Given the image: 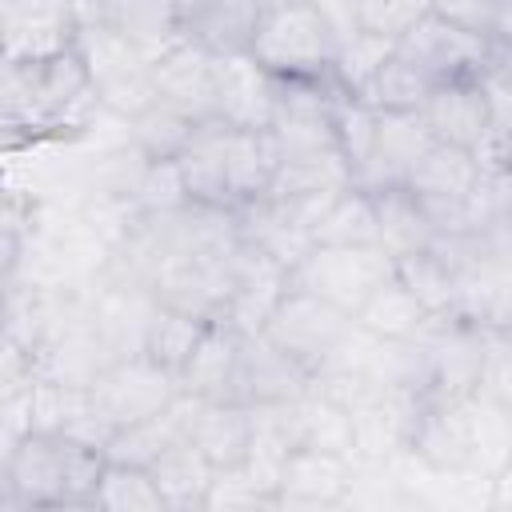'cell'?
Listing matches in <instances>:
<instances>
[{
	"label": "cell",
	"instance_id": "33",
	"mask_svg": "<svg viewBox=\"0 0 512 512\" xmlns=\"http://www.w3.org/2000/svg\"><path fill=\"white\" fill-rule=\"evenodd\" d=\"M204 508H276V488L248 464L216 468L204 492Z\"/></svg>",
	"mask_w": 512,
	"mask_h": 512
},
{
	"label": "cell",
	"instance_id": "25",
	"mask_svg": "<svg viewBox=\"0 0 512 512\" xmlns=\"http://www.w3.org/2000/svg\"><path fill=\"white\" fill-rule=\"evenodd\" d=\"M308 244H380L368 188L348 184L332 192L308 228Z\"/></svg>",
	"mask_w": 512,
	"mask_h": 512
},
{
	"label": "cell",
	"instance_id": "21",
	"mask_svg": "<svg viewBox=\"0 0 512 512\" xmlns=\"http://www.w3.org/2000/svg\"><path fill=\"white\" fill-rule=\"evenodd\" d=\"M188 412H192V396L176 392L172 404H164L160 412L144 416V420H132V424H120L112 428L108 444L100 448L104 460H120V464H140V468H152L172 444H180L188 436Z\"/></svg>",
	"mask_w": 512,
	"mask_h": 512
},
{
	"label": "cell",
	"instance_id": "6",
	"mask_svg": "<svg viewBox=\"0 0 512 512\" xmlns=\"http://www.w3.org/2000/svg\"><path fill=\"white\" fill-rule=\"evenodd\" d=\"M416 116L424 120L432 140L476 152V160L488 172L504 168L508 132L496 128V116H492V104H488V92H484L480 76H456V80L436 84L424 96V104L416 108Z\"/></svg>",
	"mask_w": 512,
	"mask_h": 512
},
{
	"label": "cell",
	"instance_id": "5",
	"mask_svg": "<svg viewBox=\"0 0 512 512\" xmlns=\"http://www.w3.org/2000/svg\"><path fill=\"white\" fill-rule=\"evenodd\" d=\"M392 276L396 260L380 244H308L288 264L292 288H304L348 316H356L360 304Z\"/></svg>",
	"mask_w": 512,
	"mask_h": 512
},
{
	"label": "cell",
	"instance_id": "18",
	"mask_svg": "<svg viewBox=\"0 0 512 512\" xmlns=\"http://www.w3.org/2000/svg\"><path fill=\"white\" fill-rule=\"evenodd\" d=\"M428 144H432V136L416 112H380L376 108V140H372V152H368L356 184L368 192L404 184Z\"/></svg>",
	"mask_w": 512,
	"mask_h": 512
},
{
	"label": "cell",
	"instance_id": "1",
	"mask_svg": "<svg viewBox=\"0 0 512 512\" xmlns=\"http://www.w3.org/2000/svg\"><path fill=\"white\" fill-rule=\"evenodd\" d=\"M192 204L236 212L268 192L276 172V140L268 128H232L200 120L176 156Z\"/></svg>",
	"mask_w": 512,
	"mask_h": 512
},
{
	"label": "cell",
	"instance_id": "14",
	"mask_svg": "<svg viewBox=\"0 0 512 512\" xmlns=\"http://www.w3.org/2000/svg\"><path fill=\"white\" fill-rule=\"evenodd\" d=\"M308 384H312L308 368H300L292 356H284L260 332H244L240 360H236V380H232V400L236 404H248V408L292 404L296 396L308 392Z\"/></svg>",
	"mask_w": 512,
	"mask_h": 512
},
{
	"label": "cell",
	"instance_id": "28",
	"mask_svg": "<svg viewBox=\"0 0 512 512\" xmlns=\"http://www.w3.org/2000/svg\"><path fill=\"white\" fill-rule=\"evenodd\" d=\"M396 280H400L436 320H452V296H456L452 264H448L436 248H424V252H412V256H396Z\"/></svg>",
	"mask_w": 512,
	"mask_h": 512
},
{
	"label": "cell",
	"instance_id": "2",
	"mask_svg": "<svg viewBox=\"0 0 512 512\" xmlns=\"http://www.w3.org/2000/svg\"><path fill=\"white\" fill-rule=\"evenodd\" d=\"M104 452L56 428H24L4 456V504L92 508Z\"/></svg>",
	"mask_w": 512,
	"mask_h": 512
},
{
	"label": "cell",
	"instance_id": "11",
	"mask_svg": "<svg viewBox=\"0 0 512 512\" xmlns=\"http://www.w3.org/2000/svg\"><path fill=\"white\" fill-rule=\"evenodd\" d=\"M80 4L76 0H8L0 16V56L8 64H32L76 48Z\"/></svg>",
	"mask_w": 512,
	"mask_h": 512
},
{
	"label": "cell",
	"instance_id": "12",
	"mask_svg": "<svg viewBox=\"0 0 512 512\" xmlns=\"http://www.w3.org/2000/svg\"><path fill=\"white\" fill-rule=\"evenodd\" d=\"M356 460L292 444L276 468V508H340L352 500Z\"/></svg>",
	"mask_w": 512,
	"mask_h": 512
},
{
	"label": "cell",
	"instance_id": "9",
	"mask_svg": "<svg viewBox=\"0 0 512 512\" xmlns=\"http://www.w3.org/2000/svg\"><path fill=\"white\" fill-rule=\"evenodd\" d=\"M392 52L400 60H408L420 76H428L432 84L456 80V76H480L496 56H508V44H492L444 16H436L432 8L392 44Z\"/></svg>",
	"mask_w": 512,
	"mask_h": 512
},
{
	"label": "cell",
	"instance_id": "37",
	"mask_svg": "<svg viewBox=\"0 0 512 512\" xmlns=\"http://www.w3.org/2000/svg\"><path fill=\"white\" fill-rule=\"evenodd\" d=\"M4 8H8V0H0V16H4Z\"/></svg>",
	"mask_w": 512,
	"mask_h": 512
},
{
	"label": "cell",
	"instance_id": "13",
	"mask_svg": "<svg viewBox=\"0 0 512 512\" xmlns=\"http://www.w3.org/2000/svg\"><path fill=\"white\" fill-rule=\"evenodd\" d=\"M212 64H216V56L208 48H200L188 36L176 40L168 52H160L148 64L152 100L188 116L192 124L212 120Z\"/></svg>",
	"mask_w": 512,
	"mask_h": 512
},
{
	"label": "cell",
	"instance_id": "30",
	"mask_svg": "<svg viewBox=\"0 0 512 512\" xmlns=\"http://www.w3.org/2000/svg\"><path fill=\"white\" fill-rule=\"evenodd\" d=\"M432 88L436 84L428 76H420L408 60H400L396 52H388L384 64L376 68V76L368 80V88L360 92V100L372 104V108H380V112H416Z\"/></svg>",
	"mask_w": 512,
	"mask_h": 512
},
{
	"label": "cell",
	"instance_id": "23",
	"mask_svg": "<svg viewBox=\"0 0 512 512\" xmlns=\"http://www.w3.org/2000/svg\"><path fill=\"white\" fill-rule=\"evenodd\" d=\"M372 212H376V236H380V248L396 260V256H412V252H424L436 244V228L428 224L420 200L404 188V184H392V188H372Z\"/></svg>",
	"mask_w": 512,
	"mask_h": 512
},
{
	"label": "cell",
	"instance_id": "10",
	"mask_svg": "<svg viewBox=\"0 0 512 512\" xmlns=\"http://www.w3.org/2000/svg\"><path fill=\"white\" fill-rule=\"evenodd\" d=\"M84 388H88V400L96 404V412L108 420V428L144 420V416L160 412L164 404H172L176 392H180L176 388V372L160 368L144 352L116 356V360L100 364L96 376Z\"/></svg>",
	"mask_w": 512,
	"mask_h": 512
},
{
	"label": "cell",
	"instance_id": "24",
	"mask_svg": "<svg viewBox=\"0 0 512 512\" xmlns=\"http://www.w3.org/2000/svg\"><path fill=\"white\" fill-rule=\"evenodd\" d=\"M368 336H376V340H420L432 324H436V316L392 276V280H384L364 304H360V312L352 316Z\"/></svg>",
	"mask_w": 512,
	"mask_h": 512
},
{
	"label": "cell",
	"instance_id": "27",
	"mask_svg": "<svg viewBox=\"0 0 512 512\" xmlns=\"http://www.w3.org/2000/svg\"><path fill=\"white\" fill-rule=\"evenodd\" d=\"M92 508H104V512H168L152 468L120 464V460H104L100 464Z\"/></svg>",
	"mask_w": 512,
	"mask_h": 512
},
{
	"label": "cell",
	"instance_id": "19",
	"mask_svg": "<svg viewBox=\"0 0 512 512\" xmlns=\"http://www.w3.org/2000/svg\"><path fill=\"white\" fill-rule=\"evenodd\" d=\"M276 0H188L184 4V36L208 48L212 56L248 52V40L264 12Z\"/></svg>",
	"mask_w": 512,
	"mask_h": 512
},
{
	"label": "cell",
	"instance_id": "36",
	"mask_svg": "<svg viewBox=\"0 0 512 512\" xmlns=\"http://www.w3.org/2000/svg\"><path fill=\"white\" fill-rule=\"evenodd\" d=\"M36 384V352L0 328V408L28 396Z\"/></svg>",
	"mask_w": 512,
	"mask_h": 512
},
{
	"label": "cell",
	"instance_id": "35",
	"mask_svg": "<svg viewBox=\"0 0 512 512\" xmlns=\"http://www.w3.org/2000/svg\"><path fill=\"white\" fill-rule=\"evenodd\" d=\"M432 12L492 40V44H508L512 32V0H432Z\"/></svg>",
	"mask_w": 512,
	"mask_h": 512
},
{
	"label": "cell",
	"instance_id": "22",
	"mask_svg": "<svg viewBox=\"0 0 512 512\" xmlns=\"http://www.w3.org/2000/svg\"><path fill=\"white\" fill-rule=\"evenodd\" d=\"M356 184L352 168L344 164L340 148H300V152H276V172L268 184V196L280 200H320L340 188Z\"/></svg>",
	"mask_w": 512,
	"mask_h": 512
},
{
	"label": "cell",
	"instance_id": "38",
	"mask_svg": "<svg viewBox=\"0 0 512 512\" xmlns=\"http://www.w3.org/2000/svg\"><path fill=\"white\" fill-rule=\"evenodd\" d=\"M4 64H8V60H4V56H0V72H4Z\"/></svg>",
	"mask_w": 512,
	"mask_h": 512
},
{
	"label": "cell",
	"instance_id": "31",
	"mask_svg": "<svg viewBox=\"0 0 512 512\" xmlns=\"http://www.w3.org/2000/svg\"><path fill=\"white\" fill-rule=\"evenodd\" d=\"M192 128L196 124L188 116H180V112H172V108H164V104L152 100L144 112H136L128 120V144L144 160H176L180 148L188 144Z\"/></svg>",
	"mask_w": 512,
	"mask_h": 512
},
{
	"label": "cell",
	"instance_id": "17",
	"mask_svg": "<svg viewBox=\"0 0 512 512\" xmlns=\"http://www.w3.org/2000/svg\"><path fill=\"white\" fill-rule=\"evenodd\" d=\"M240 340L244 332L228 324L224 316L208 320L176 368V388L196 400H232V380H236V360H240Z\"/></svg>",
	"mask_w": 512,
	"mask_h": 512
},
{
	"label": "cell",
	"instance_id": "32",
	"mask_svg": "<svg viewBox=\"0 0 512 512\" xmlns=\"http://www.w3.org/2000/svg\"><path fill=\"white\" fill-rule=\"evenodd\" d=\"M332 128H336V144H340V156L344 164L352 168V180L360 176L368 152H372V140H376V108L364 104L360 96H344L336 100V112H332Z\"/></svg>",
	"mask_w": 512,
	"mask_h": 512
},
{
	"label": "cell",
	"instance_id": "16",
	"mask_svg": "<svg viewBox=\"0 0 512 512\" xmlns=\"http://www.w3.org/2000/svg\"><path fill=\"white\" fill-rule=\"evenodd\" d=\"M80 20H104L116 36H124L148 64L184 40V8L176 0H76Z\"/></svg>",
	"mask_w": 512,
	"mask_h": 512
},
{
	"label": "cell",
	"instance_id": "7",
	"mask_svg": "<svg viewBox=\"0 0 512 512\" xmlns=\"http://www.w3.org/2000/svg\"><path fill=\"white\" fill-rule=\"evenodd\" d=\"M76 52H80L96 108L116 112L120 120H132L136 112H144L152 104L148 60L124 36H116L104 20H92V16L80 20Z\"/></svg>",
	"mask_w": 512,
	"mask_h": 512
},
{
	"label": "cell",
	"instance_id": "4",
	"mask_svg": "<svg viewBox=\"0 0 512 512\" xmlns=\"http://www.w3.org/2000/svg\"><path fill=\"white\" fill-rule=\"evenodd\" d=\"M92 100L80 52L68 48L32 64H4L0 72V120L16 128H60Z\"/></svg>",
	"mask_w": 512,
	"mask_h": 512
},
{
	"label": "cell",
	"instance_id": "15",
	"mask_svg": "<svg viewBox=\"0 0 512 512\" xmlns=\"http://www.w3.org/2000/svg\"><path fill=\"white\" fill-rule=\"evenodd\" d=\"M276 80L248 56H216L212 64V120L232 128H272Z\"/></svg>",
	"mask_w": 512,
	"mask_h": 512
},
{
	"label": "cell",
	"instance_id": "8",
	"mask_svg": "<svg viewBox=\"0 0 512 512\" xmlns=\"http://www.w3.org/2000/svg\"><path fill=\"white\" fill-rule=\"evenodd\" d=\"M352 324L356 320L348 312H340L336 304H328V300H320L304 288L284 284L280 300L272 304V312L260 324V336L316 376L336 356V348L344 344Z\"/></svg>",
	"mask_w": 512,
	"mask_h": 512
},
{
	"label": "cell",
	"instance_id": "39",
	"mask_svg": "<svg viewBox=\"0 0 512 512\" xmlns=\"http://www.w3.org/2000/svg\"><path fill=\"white\" fill-rule=\"evenodd\" d=\"M176 4H180V8H184V4H188V0H176Z\"/></svg>",
	"mask_w": 512,
	"mask_h": 512
},
{
	"label": "cell",
	"instance_id": "29",
	"mask_svg": "<svg viewBox=\"0 0 512 512\" xmlns=\"http://www.w3.org/2000/svg\"><path fill=\"white\" fill-rule=\"evenodd\" d=\"M208 320L192 316V312H180V308H168V304H152V316L144 324V340H140V352L148 360H156L160 368L176 372L184 364V356L192 352L200 328Z\"/></svg>",
	"mask_w": 512,
	"mask_h": 512
},
{
	"label": "cell",
	"instance_id": "20",
	"mask_svg": "<svg viewBox=\"0 0 512 512\" xmlns=\"http://www.w3.org/2000/svg\"><path fill=\"white\" fill-rule=\"evenodd\" d=\"M188 440L212 468L244 464L252 444V408L236 400H196L188 412Z\"/></svg>",
	"mask_w": 512,
	"mask_h": 512
},
{
	"label": "cell",
	"instance_id": "26",
	"mask_svg": "<svg viewBox=\"0 0 512 512\" xmlns=\"http://www.w3.org/2000/svg\"><path fill=\"white\" fill-rule=\"evenodd\" d=\"M212 472L216 468L196 452V444L188 436L180 444H172L152 464V476H156V488L164 496V508H204V492H208Z\"/></svg>",
	"mask_w": 512,
	"mask_h": 512
},
{
	"label": "cell",
	"instance_id": "34",
	"mask_svg": "<svg viewBox=\"0 0 512 512\" xmlns=\"http://www.w3.org/2000/svg\"><path fill=\"white\" fill-rule=\"evenodd\" d=\"M344 4L352 24L380 40H400L432 8V0H344Z\"/></svg>",
	"mask_w": 512,
	"mask_h": 512
},
{
	"label": "cell",
	"instance_id": "3",
	"mask_svg": "<svg viewBox=\"0 0 512 512\" xmlns=\"http://www.w3.org/2000/svg\"><path fill=\"white\" fill-rule=\"evenodd\" d=\"M248 56L276 80H332L336 32L316 0H276L248 40Z\"/></svg>",
	"mask_w": 512,
	"mask_h": 512
}]
</instances>
